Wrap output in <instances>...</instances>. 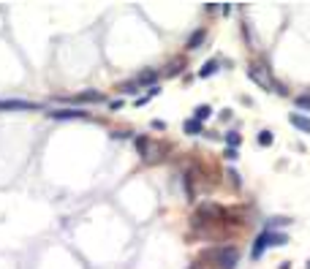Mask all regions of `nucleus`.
<instances>
[{"label": "nucleus", "mask_w": 310, "mask_h": 269, "mask_svg": "<svg viewBox=\"0 0 310 269\" xmlns=\"http://www.w3.org/2000/svg\"><path fill=\"white\" fill-rule=\"evenodd\" d=\"M248 76L259 84V87L267 90V93H280V95H286V87L272 79L269 68H267V65H261V63H250V65H248Z\"/></svg>", "instance_id": "f257e3e1"}, {"label": "nucleus", "mask_w": 310, "mask_h": 269, "mask_svg": "<svg viewBox=\"0 0 310 269\" xmlns=\"http://www.w3.org/2000/svg\"><path fill=\"white\" fill-rule=\"evenodd\" d=\"M237 261H240V250L234 245H226L215 253V267L218 269H237Z\"/></svg>", "instance_id": "f03ea898"}, {"label": "nucleus", "mask_w": 310, "mask_h": 269, "mask_svg": "<svg viewBox=\"0 0 310 269\" xmlns=\"http://www.w3.org/2000/svg\"><path fill=\"white\" fill-rule=\"evenodd\" d=\"M41 109L38 104H30V101H19V98H8V101H0V111H35Z\"/></svg>", "instance_id": "7ed1b4c3"}, {"label": "nucleus", "mask_w": 310, "mask_h": 269, "mask_svg": "<svg viewBox=\"0 0 310 269\" xmlns=\"http://www.w3.org/2000/svg\"><path fill=\"white\" fill-rule=\"evenodd\" d=\"M49 117L52 120H79V117H87L84 109H49Z\"/></svg>", "instance_id": "20e7f679"}, {"label": "nucleus", "mask_w": 310, "mask_h": 269, "mask_svg": "<svg viewBox=\"0 0 310 269\" xmlns=\"http://www.w3.org/2000/svg\"><path fill=\"white\" fill-rule=\"evenodd\" d=\"M71 101H76V104H101L103 95H101V93H96V90H84V93L74 95Z\"/></svg>", "instance_id": "39448f33"}, {"label": "nucleus", "mask_w": 310, "mask_h": 269, "mask_svg": "<svg viewBox=\"0 0 310 269\" xmlns=\"http://www.w3.org/2000/svg\"><path fill=\"white\" fill-rule=\"evenodd\" d=\"M289 123L294 125L296 131L310 133V117H305V114H299V111H291V114H289Z\"/></svg>", "instance_id": "423d86ee"}, {"label": "nucleus", "mask_w": 310, "mask_h": 269, "mask_svg": "<svg viewBox=\"0 0 310 269\" xmlns=\"http://www.w3.org/2000/svg\"><path fill=\"white\" fill-rule=\"evenodd\" d=\"M264 239H267V248H272V245H286L289 237L283 231H264Z\"/></svg>", "instance_id": "0eeeda50"}, {"label": "nucleus", "mask_w": 310, "mask_h": 269, "mask_svg": "<svg viewBox=\"0 0 310 269\" xmlns=\"http://www.w3.org/2000/svg\"><path fill=\"white\" fill-rule=\"evenodd\" d=\"M204 38H207V30H204V28L193 30V33H191V38H188V49H199L201 44H204Z\"/></svg>", "instance_id": "6e6552de"}, {"label": "nucleus", "mask_w": 310, "mask_h": 269, "mask_svg": "<svg viewBox=\"0 0 310 269\" xmlns=\"http://www.w3.org/2000/svg\"><path fill=\"white\" fill-rule=\"evenodd\" d=\"M264 250H267V239H264V234H259V237H256V242H253V248H250V255H253V261H259V258H261Z\"/></svg>", "instance_id": "1a4fd4ad"}, {"label": "nucleus", "mask_w": 310, "mask_h": 269, "mask_svg": "<svg viewBox=\"0 0 310 269\" xmlns=\"http://www.w3.org/2000/svg\"><path fill=\"white\" fill-rule=\"evenodd\" d=\"M155 79H158V74H155V71H142V74H139V87H142V84H150V87H155Z\"/></svg>", "instance_id": "9d476101"}, {"label": "nucleus", "mask_w": 310, "mask_h": 269, "mask_svg": "<svg viewBox=\"0 0 310 269\" xmlns=\"http://www.w3.org/2000/svg\"><path fill=\"white\" fill-rule=\"evenodd\" d=\"M182 131H185L188 136H199V133H201V123H199V120H185Z\"/></svg>", "instance_id": "9b49d317"}, {"label": "nucleus", "mask_w": 310, "mask_h": 269, "mask_svg": "<svg viewBox=\"0 0 310 269\" xmlns=\"http://www.w3.org/2000/svg\"><path fill=\"white\" fill-rule=\"evenodd\" d=\"M218 68H221V65H218V60H207L204 65H201L199 76H201V79H207V76H212V74H215V71H218Z\"/></svg>", "instance_id": "f8f14e48"}, {"label": "nucleus", "mask_w": 310, "mask_h": 269, "mask_svg": "<svg viewBox=\"0 0 310 269\" xmlns=\"http://www.w3.org/2000/svg\"><path fill=\"white\" fill-rule=\"evenodd\" d=\"M210 114H212V109H210L207 104H201V106H196V111H193V120H199V123H204V120L210 117Z\"/></svg>", "instance_id": "ddd939ff"}, {"label": "nucleus", "mask_w": 310, "mask_h": 269, "mask_svg": "<svg viewBox=\"0 0 310 269\" xmlns=\"http://www.w3.org/2000/svg\"><path fill=\"white\" fill-rule=\"evenodd\" d=\"M150 144H152V142H150V139H147V136H139V139H136V150L142 152V158H145V155H147V150H150Z\"/></svg>", "instance_id": "4468645a"}, {"label": "nucleus", "mask_w": 310, "mask_h": 269, "mask_svg": "<svg viewBox=\"0 0 310 269\" xmlns=\"http://www.w3.org/2000/svg\"><path fill=\"white\" fill-rule=\"evenodd\" d=\"M182 65H185L182 60H172L169 63V68H166V76H177L179 71H182Z\"/></svg>", "instance_id": "2eb2a0df"}, {"label": "nucleus", "mask_w": 310, "mask_h": 269, "mask_svg": "<svg viewBox=\"0 0 310 269\" xmlns=\"http://www.w3.org/2000/svg\"><path fill=\"white\" fill-rule=\"evenodd\" d=\"M226 142H228V147H234V150H237V147H240V142H242V136L237 131H228L226 133Z\"/></svg>", "instance_id": "dca6fc26"}, {"label": "nucleus", "mask_w": 310, "mask_h": 269, "mask_svg": "<svg viewBox=\"0 0 310 269\" xmlns=\"http://www.w3.org/2000/svg\"><path fill=\"white\" fill-rule=\"evenodd\" d=\"M259 144H261V147L272 144V131H261V133H259Z\"/></svg>", "instance_id": "f3484780"}, {"label": "nucleus", "mask_w": 310, "mask_h": 269, "mask_svg": "<svg viewBox=\"0 0 310 269\" xmlns=\"http://www.w3.org/2000/svg\"><path fill=\"white\" fill-rule=\"evenodd\" d=\"M296 109H310V95H296Z\"/></svg>", "instance_id": "a211bd4d"}, {"label": "nucleus", "mask_w": 310, "mask_h": 269, "mask_svg": "<svg viewBox=\"0 0 310 269\" xmlns=\"http://www.w3.org/2000/svg\"><path fill=\"white\" fill-rule=\"evenodd\" d=\"M139 90V82H128V84H123V93H128V95H131V93H136Z\"/></svg>", "instance_id": "6ab92c4d"}, {"label": "nucleus", "mask_w": 310, "mask_h": 269, "mask_svg": "<svg viewBox=\"0 0 310 269\" xmlns=\"http://www.w3.org/2000/svg\"><path fill=\"white\" fill-rule=\"evenodd\" d=\"M223 155H226L228 160H237V150H234V147H226V152H223Z\"/></svg>", "instance_id": "aec40b11"}, {"label": "nucleus", "mask_w": 310, "mask_h": 269, "mask_svg": "<svg viewBox=\"0 0 310 269\" xmlns=\"http://www.w3.org/2000/svg\"><path fill=\"white\" fill-rule=\"evenodd\" d=\"M228 179H231V182H234V185H240V177H237V172H234V169H231V172H228Z\"/></svg>", "instance_id": "412c9836"}, {"label": "nucleus", "mask_w": 310, "mask_h": 269, "mask_svg": "<svg viewBox=\"0 0 310 269\" xmlns=\"http://www.w3.org/2000/svg\"><path fill=\"white\" fill-rule=\"evenodd\" d=\"M152 128H155V131H163L166 125H163V123H161V120H152Z\"/></svg>", "instance_id": "4be33fe9"}, {"label": "nucleus", "mask_w": 310, "mask_h": 269, "mask_svg": "<svg viewBox=\"0 0 310 269\" xmlns=\"http://www.w3.org/2000/svg\"><path fill=\"white\" fill-rule=\"evenodd\" d=\"M120 106H123V101H112V104H109V109H112V111H117Z\"/></svg>", "instance_id": "5701e85b"}, {"label": "nucleus", "mask_w": 310, "mask_h": 269, "mask_svg": "<svg viewBox=\"0 0 310 269\" xmlns=\"http://www.w3.org/2000/svg\"><path fill=\"white\" fill-rule=\"evenodd\" d=\"M191 269H201V267H199V264H196V267H191Z\"/></svg>", "instance_id": "b1692460"}, {"label": "nucleus", "mask_w": 310, "mask_h": 269, "mask_svg": "<svg viewBox=\"0 0 310 269\" xmlns=\"http://www.w3.org/2000/svg\"><path fill=\"white\" fill-rule=\"evenodd\" d=\"M308 269H310V264H308Z\"/></svg>", "instance_id": "393cba45"}]
</instances>
